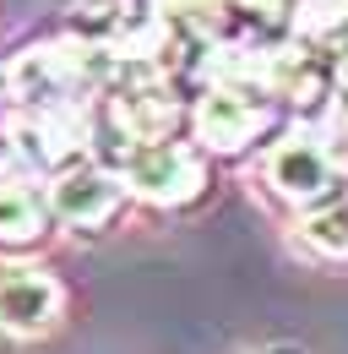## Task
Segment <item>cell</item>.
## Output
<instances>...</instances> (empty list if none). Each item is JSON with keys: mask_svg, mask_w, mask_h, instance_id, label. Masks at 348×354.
<instances>
[{"mask_svg": "<svg viewBox=\"0 0 348 354\" xmlns=\"http://www.w3.org/2000/svg\"><path fill=\"white\" fill-rule=\"evenodd\" d=\"M304 240L316 251H327V257H348V196L332 202V207H321L316 218L304 223Z\"/></svg>", "mask_w": 348, "mask_h": 354, "instance_id": "obj_9", "label": "cell"}, {"mask_svg": "<svg viewBox=\"0 0 348 354\" xmlns=\"http://www.w3.org/2000/svg\"><path fill=\"white\" fill-rule=\"evenodd\" d=\"M49 218H55L49 191H39L33 180H0V245L6 251L39 245Z\"/></svg>", "mask_w": 348, "mask_h": 354, "instance_id": "obj_7", "label": "cell"}, {"mask_svg": "<svg viewBox=\"0 0 348 354\" xmlns=\"http://www.w3.org/2000/svg\"><path fill=\"white\" fill-rule=\"evenodd\" d=\"M109 77V49L98 44H33L6 66V93L28 109H82V98Z\"/></svg>", "mask_w": 348, "mask_h": 354, "instance_id": "obj_1", "label": "cell"}, {"mask_svg": "<svg viewBox=\"0 0 348 354\" xmlns=\"http://www.w3.org/2000/svg\"><path fill=\"white\" fill-rule=\"evenodd\" d=\"M256 131H261V109L240 93H207L196 104V136L213 153H240Z\"/></svg>", "mask_w": 348, "mask_h": 354, "instance_id": "obj_6", "label": "cell"}, {"mask_svg": "<svg viewBox=\"0 0 348 354\" xmlns=\"http://www.w3.org/2000/svg\"><path fill=\"white\" fill-rule=\"evenodd\" d=\"M109 104H115V120H120V136H126V153H130V147H147V142H169L174 120H180L174 93H164L153 77L126 82Z\"/></svg>", "mask_w": 348, "mask_h": 354, "instance_id": "obj_5", "label": "cell"}, {"mask_svg": "<svg viewBox=\"0 0 348 354\" xmlns=\"http://www.w3.org/2000/svg\"><path fill=\"white\" fill-rule=\"evenodd\" d=\"M126 180L98 164H66V169H55V185H49L55 218H66L71 229H104L126 207Z\"/></svg>", "mask_w": 348, "mask_h": 354, "instance_id": "obj_4", "label": "cell"}, {"mask_svg": "<svg viewBox=\"0 0 348 354\" xmlns=\"http://www.w3.org/2000/svg\"><path fill=\"white\" fill-rule=\"evenodd\" d=\"M120 180H126L130 196H142L153 207H180L207 185V169H202V153L185 142H147V147L126 153Z\"/></svg>", "mask_w": 348, "mask_h": 354, "instance_id": "obj_2", "label": "cell"}, {"mask_svg": "<svg viewBox=\"0 0 348 354\" xmlns=\"http://www.w3.org/2000/svg\"><path fill=\"white\" fill-rule=\"evenodd\" d=\"M267 180H272L283 196H300V202H310V196H321V191H327L332 164H327V153H321L316 142L294 136V142H283V147L267 158Z\"/></svg>", "mask_w": 348, "mask_h": 354, "instance_id": "obj_8", "label": "cell"}, {"mask_svg": "<svg viewBox=\"0 0 348 354\" xmlns=\"http://www.w3.org/2000/svg\"><path fill=\"white\" fill-rule=\"evenodd\" d=\"M66 289L44 267H0V333L11 338H39L60 322Z\"/></svg>", "mask_w": 348, "mask_h": 354, "instance_id": "obj_3", "label": "cell"}]
</instances>
